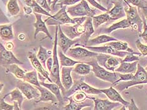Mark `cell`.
Instances as JSON below:
<instances>
[{"label": "cell", "mask_w": 147, "mask_h": 110, "mask_svg": "<svg viewBox=\"0 0 147 110\" xmlns=\"http://www.w3.org/2000/svg\"><path fill=\"white\" fill-rule=\"evenodd\" d=\"M27 57L33 67L37 71L40 81L45 82V80H48L50 82H52V80L50 78L49 72L47 71V69L42 65L35 53L32 51L28 52Z\"/></svg>", "instance_id": "9c48e42d"}, {"label": "cell", "mask_w": 147, "mask_h": 110, "mask_svg": "<svg viewBox=\"0 0 147 110\" xmlns=\"http://www.w3.org/2000/svg\"><path fill=\"white\" fill-rule=\"evenodd\" d=\"M73 71V67H61V83L65 91H67L72 86L74 81L71 76V72Z\"/></svg>", "instance_id": "7402d4cb"}, {"label": "cell", "mask_w": 147, "mask_h": 110, "mask_svg": "<svg viewBox=\"0 0 147 110\" xmlns=\"http://www.w3.org/2000/svg\"><path fill=\"white\" fill-rule=\"evenodd\" d=\"M52 65H53V57L51 56L47 60V62H46V67L47 68L49 73L51 71Z\"/></svg>", "instance_id": "681fc988"}, {"label": "cell", "mask_w": 147, "mask_h": 110, "mask_svg": "<svg viewBox=\"0 0 147 110\" xmlns=\"http://www.w3.org/2000/svg\"><path fill=\"white\" fill-rule=\"evenodd\" d=\"M59 29V25L55 27V39L53 41V65L51 72H50V78L52 80V82L57 84L61 89L62 94L64 93L65 89L63 87L61 81L60 76V65L57 53V32Z\"/></svg>", "instance_id": "7a4b0ae2"}, {"label": "cell", "mask_w": 147, "mask_h": 110, "mask_svg": "<svg viewBox=\"0 0 147 110\" xmlns=\"http://www.w3.org/2000/svg\"><path fill=\"white\" fill-rule=\"evenodd\" d=\"M67 100L69 101V103L68 105L63 106L62 108V109L65 110H81L86 107H89V106H93V101L92 99L88 98L85 101L82 102H76L70 96L67 98Z\"/></svg>", "instance_id": "cb8c5ba5"}, {"label": "cell", "mask_w": 147, "mask_h": 110, "mask_svg": "<svg viewBox=\"0 0 147 110\" xmlns=\"http://www.w3.org/2000/svg\"><path fill=\"white\" fill-rule=\"evenodd\" d=\"M79 90L89 94L98 95L102 94L101 89L94 88L87 84L84 82V78L82 77L79 80H76L74 81V84L71 89H69L67 91H65L64 93H63L62 96L65 101L67 100V98L70 97L74 92L79 91Z\"/></svg>", "instance_id": "5b68a950"}, {"label": "cell", "mask_w": 147, "mask_h": 110, "mask_svg": "<svg viewBox=\"0 0 147 110\" xmlns=\"http://www.w3.org/2000/svg\"><path fill=\"white\" fill-rule=\"evenodd\" d=\"M139 61H135L132 62H121V64L117 67L115 72L121 73V74H135L137 70Z\"/></svg>", "instance_id": "d4e9b609"}, {"label": "cell", "mask_w": 147, "mask_h": 110, "mask_svg": "<svg viewBox=\"0 0 147 110\" xmlns=\"http://www.w3.org/2000/svg\"><path fill=\"white\" fill-rule=\"evenodd\" d=\"M35 1L40 6H42L43 9H45L46 11H47L48 12L51 11V8L50 7V5H49L47 0H35Z\"/></svg>", "instance_id": "c3c4849f"}, {"label": "cell", "mask_w": 147, "mask_h": 110, "mask_svg": "<svg viewBox=\"0 0 147 110\" xmlns=\"http://www.w3.org/2000/svg\"><path fill=\"white\" fill-rule=\"evenodd\" d=\"M78 42L79 38L72 40L69 38L62 30L61 25H59L57 32V45L65 54L68 50L70 48H71V47L73 45H75Z\"/></svg>", "instance_id": "9a60e30c"}, {"label": "cell", "mask_w": 147, "mask_h": 110, "mask_svg": "<svg viewBox=\"0 0 147 110\" xmlns=\"http://www.w3.org/2000/svg\"><path fill=\"white\" fill-rule=\"evenodd\" d=\"M18 39L21 41L24 40L25 39V35L24 34H23V33H20V34L18 35Z\"/></svg>", "instance_id": "11a10c76"}, {"label": "cell", "mask_w": 147, "mask_h": 110, "mask_svg": "<svg viewBox=\"0 0 147 110\" xmlns=\"http://www.w3.org/2000/svg\"><path fill=\"white\" fill-rule=\"evenodd\" d=\"M7 10L12 16H16L20 11V8L18 4L17 0H9L7 3Z\"/></svg>", "instance_id": "8d00e7d4"}, {"label": "cell", "mask_w": 147, "mask_h": 110, "mask_svg": "<svg viewBox=\"0 0 147 110\" xmlns=\"http://www.w3.org/2000/svg\"><path fill=\"white\" fill-rule=\"evenodd\" d=\"M58 57L60 61V64H61V67H73L76 64H78L79 62H81L82 61H77L75 60H73L72 58L69 57L67 55H66L64 53H63L62 50H59L58 51Z\"/></svg>", "instance_id": "f546056e"}, {"label": "cell", "mask_w": 147, "mask_h": 110, "mask_svg": "<svg viewBox=\"0 0 147 110\" xmlns=\"http://www.w3.org/2000/svg\"><path fill=\"white\" fill-rule=\"evenodd\" d=\"M84 24L85 26L84 33L79 38V42H80V44L77 43L75 44V46L87 45L91 36L94 33V28L92 24V17H87L86 21L84 22Z\"/></svg>", "instance_id": "d6986e66"}, {"label": "cell", "mask_w": 147, "mask_h": 110, "mask_svg": "<svg viewBox=\"0 0 147 110\" xmlns=\"http://www.w3.org/2000/svg\"><path fill=\"white\" fill-rule=\"evenodd\" d=\"M34 15L36 18V22L33 23V26H34V27L35 28L34 34L35 38H36V35H37L39 33L42 32L46 35V37H48L51 39V40H52L53 38L47 28V25H46L45 21L42 20V15L36 13H34Z\"/></svg>", "instance_id": "ffe728a7"}, {"label": "cell", "mask_w": 147, "mask_h": 110, "mask_svg": "<svg viewBox=\"0 0 147 110\" xmlns=\"http://www.w3.org/2000/svg\"><path fill=\"white\" fill-rule=\"evenodd\" d=\"M81 46L88 49L91 51L99 53V54H109V55H115L116 57H121V58H124L128 53L126 51H117V50L113 48L112 47L109 45H105L104 46H100V47L88 46V45H81Z\"/></svg>", "instance_id": "4fadbf2b"}, {"label": "cell", "mask_w": 147, "mask_h": 110, "mask_svg": "<svg viewBox=\"0 0 147 110\" xmlns=\"http://www.w3.org/2000/svg\"><path fill=\"white\" fill-rule=\"evenodd\" d=\"M101 91L102 93L105 94L108 98V99L112 101L119 102L121 103L123 105L125 106L126 108L128 107V105L129 104V102L126 101V100L123 99L121 95L119 94V91H117L113 86H111V87L107 89H101Z\"/></svg>", "instance_id": "44dd1931"}, {"label": "cell", "mask_w": 147, "mask_h": 110, "mask_svg": "<svg viewBox=\"0 0 147 110\" xmlns=\"http://www.w3.org/2000/svg\"><path fill=\"white\" fill-rule=\"evenodd\" d=\"M67 6H63L59 9V11L54 15H52L45 20V22L47 26H58L65 24H76L74 18H71L68 15L66 11Z\"/></svg>", "instance_id": "52a82bcc"}, {"label": "cell", "mask_w": 147, "mask_h": 110, "mask_svg": "<svg viewBox=\"0 0 147 110\" xmlns=\"http://www.w3.org/2000/svg\"><path fill=\"white\" fill-rule=\"evenodd\" d=\"M146 1H147V0H146Z\"/></svg>", "instance_id": "e7e4bbea"}, {"label": "cell", "mask_w": 147, "mask_h": 110, "mask_svg": "<svg viewBox=\"0 0 147 110\" xmlns=\"http://www.w3.org/2000/svg\"><path fill=\"white\" fill-rule=\"evenodd\" d=\"M144 84H147V71L138 63L137 65L136 72L132 80L128 81L119 82L113 85V86H115V88L117 91L122 92L133 86Z\"/></svg>", "instance_id": "6da1fadb"}, {"label": "cell", "mask_w": 147, "mask_h": 110, "mask_svg": "<svg viewBox=\"0 0 147 110\" xmlns=\"http://www.w3.org/2000/svg\"><path fill=\"white\" fill-rule=\"evenodd\" d=\"M8 96H10L11 101H12L13 103L15 101L18 102L19 107L22 109V106L23 101H24L25 98L24 95L23 94V93L21 92L20 90L18 88H16L15 89L12 90L11 92H9L8 94H6L3 98L5 99L6 97H8Z\"/></svg>", "instance_id": "f1b7e54d"}, {"label": "cell", "mask_w": 147, "mask_h": 110, "mask_svg": "<svg viewBox=\"0 0 147 110\" xmlns=\"http://www.w3.org/2000/svg\"><path fill=\"white\" fill-rule=\"evenodd\" d=\"M13 64L23 65L24 63L16 58L11 51H8L0 42V66L6 68V67Z\"/></svg>", "instance_id": "8fae6325"}, {"label": "cell", "mask_w": 147, "mask_h": 110, "mask_svg": "<svg viewBox=\"0 0 147 110\" xmlns=\"http://www.w3.org/2000/svg\"><path fill=\"white\" fill-rule=\"evenodd\" d=\"M30 6H31L33 13H39V14L44 15L45 16H49V17L52 16V15L50 14L49 12L46 11L45 9H43L42 6H40L38 3L36 2L35 0H32V2L31 3V5H30Z\"/></svg>", "instance_id": "74e56055"}, {"label": "cell", "mask_w": 147, "mask_h": 110, "mask_svg": "<svg viewBox=\"0 0 147 110\" xmlns=\"http://www.w3.org/2000/svg\"><path fill=\"white\" fill-rule=\"evenodd\" d=\"M73 72L76 74L84 76L89 74L92 71V67L89 64L86 62H81L75 65L74 67H73Z\"/></svg>", "instance_id": "1f68e13d"}, {"label": "cell", "mask_w": 147, "mask_h": 110, "mask_svg": "<svg viewBox=\"0 0 147 110\" xmlns=\"http://www.w3.org/2000/svg\"><path fill=\"white\" fill-rule=\"evenodd\" d=\"M125 11L127 17L126 19L130 25V28H131L133 30L137 31L139 33H142L143 22L142 17L139 14L138 10L136 8V6L127 4L125 7Z\"/></svg>", "instance_id": "8992f818"}, {"label": "cell", "mask_w": 147, "mask_h": 110, "mask_svg": "<svg viewBox=\"0 0 147 110\" xmlns=\"http://www.w3.org/2000/svg\"><path fill=\"white\" fill-rule=\"evenodd\" d=\"M4 86H5L4 84H3V83H0V94H1V92L2 91L3 88H4Z\"/></svg>", "instance_id": "680465c9"}, {"label": "cell", "mask_w": 147, "mask_h": 110, "mask_svg": "<svg viewBox=\"0 0 147 110\" xmlns=\"http://www.w3.org/2000/svg\"><path fill=\"white\" fill-rule=\"evenodd\" d=\"M47 1L48 3H49V5L50 6H51V4H52V0H47Z\"/></svg>", "instance_id": "91938a15"}, {"label": "cell", "mask_w": 147, "mask_h": 110, "mask_svg": "<svg viewBox=\"0 0 147 110\" xmlns=\"http://www.w3.org/2000/svg\"><path fill=\"white\" fill-rule=\"evenodd\" d=\"M110 1H111V0H107V4H108L109 2Z\"/></svg>", "instance_id": "6125c7cd"}, {"label": "cell", "mask_w": 147, "mask_h": 110, "mask_svg": "<svg viewBox=\"0 0 147 110\" xmlns=\"http://www.w3.org/2000/svg\"><path fill=\"white\" fill-rule=\"evenodd\" d=\"M23 9H24L25 13L28 15H31L32 12H33V10H32V8H31V6H28V5L25 6L24 7H23Z\"/></svg>", "instance_id": "f5cc1de1"}, {"label": "cell", "mask_w": 147, "mask_h": 110, "mask_svg": "<svg viewBox=\"0 0 147 110\" xmlns=\"http://www.w3.org/2000/svg\"><path fill=\"white\" fill-rule=\"evenodd\" d=\"M127 4L132 5L139 8H147V1L146 0H124Z\"/></svg>", "instance_id": "ab89813d"}, {"label": "cell", "mask_w": 147, "mask_h": 110, "mask_svg": "<svg viewBox=\"0 0 147 110\" xmlns=\"http://www.w3.org/2000/svg\"><path fill=\"white\" fill-rule=\"evenodd\" d=\"M62 30L65 34L71 39H76L79 38L85 31L84 23L82 24H73V25H68L67 24L61 25Z\"/></svg>", "instance_id": "2e32d148"}, {"label": "cell", "mask_w": 147, "mask_h": 110, "mask_svg": "<svg viewBox=\"0 0 147 110\" xmlns=\"http://www.w3.org/2000/svg\"><path fill=\"white\" fill-rule=\"evenodd\" d=\"M71 97L76 102H82L88 99L89 96H87L86 93L82 91H77L71 96Z\"/></svg>", "instance_id": "f35d334b"}, {"label": "cell", "mask_w": 147, "mask_h": 110, "mask_svg": "<svg viewBox=\"0 0 147 110\" xmlns=\"http://www.w3.org/2000/svg\"><path fill=\"white\" fill-rule=\"evenodd\" d=\"M25 2L26 5L30 6L31 5V3L32 2V0H25Z\"/></svg>", "instance_id": "6f0895ef"}, {"label": "cell", "mask_w": 147, "mask_h": 110, "mask_svg": "<svg viewBox=\"0 0 147 110\" xmlns=\"http://www.w3.org/2000/svg\"><path fill=\"white\" fill-rule=\"evenodd\" d=\"M67 13L72 16L75 17H93L96 14V9L90 7L86 0H81L78 4L69 6L66 8Z\"/></svg>", "instance_id": "277c9868"}, {"label": "cell", "mask_w": 147, "mask_h": 110, "mask_svg": "<svg viewBox=\"0 0 147 110\" xmlns=\"http://www.w3.org/2000/svg\"><path fill=\"white\" fill-rule=\"evenodd\" d=\"M23 81L27 82L30 84H31L35 86H40V81H38V72L36 71H32L30 72H26L24 76V78L22 79Z\"/></svg>", "instance_id": "e575fe53"}, {"label": "cell", "mask_w": 147, "mask_h": 110, "mask_svg": "<svg viewBox=\"0 0 147 110\" xmlns=\"http://www.w3.org/2000/svg\"><path fill=\"white\" fill-rule=\"evenodd\" d=\"M142 18L143 20V32L140 33L139 37L141 38L145 44H147V23L143 15L142 16Z\"/></svg>", "instance_id": "b9f144b4"}, {"label": "cell", "mask_w": 147, "mask_h": 110, "mask_svg": "<svg viewBox=\"0 0 147 110\" xmlns=\"http://www.w3.org/2000/svg\"><path fill=\"white\" fill-rule=\"evenodd\" d=\"M86 63L91 66L92 71L96 77L103 81L109 82L113 84L119 78L118 72H109L108 70L100 65L95 57H92L91 61Z\"/></svg>", "instance_id": "3957f363"}, {"label": "cell", "mask_w": 147, "mask_h": 110, "mask_svg": "<svg viewBox=\"0 0 147 110\" xmlns=\"http://www.w3.org/2000/svg\"><path fill=\"white\" fill-rule=\"evenodd\" d=\"M140 55H137L133 53L128 52L124 59L122 60V62H132L135 61H140Z\"/></svg>", "instance_id": "7bdbcfd3"}, {"label": "cell", "mask_w": 147, "mask_h": 110, "mask_svg": "<svg viewBox=\"0 0 147 110\" xmlns=\"http://www.w3.org/2000/svg\"><path fill=\"white\" fill-rule=\"evenodd\" d=\"M81 0H59V1L57 3L56 5L60 6L61 8L63 6H71L76 4V3L81 1Z\"/></svg>", "instance_id": "f6af8a7d"}, {"label": "cell", "mask_w": 147, "mask_h": 110, "mask_svg": "<svg viewBox=\"0 0 147 110\" xmlns=\"http://www.w3.org/2000/svg\"><path fill=\"white\" fill-rule=\"evenodd\" d=\"M95 58L100 65L112 72H115L123 60L119 57L106 54H99Z\"/></svg>", "instance_id": "ba28073f"}, {"label": "cell", "mask_w": 147, "mask_h": 110, "mask_svg": "<svg viewBox=\"0 0 147 110\" xmlns=\"http://www.w3.org/2000/svg\"><path fill=\"white\" fill-rule=\"evenodd\" d=\"M0 38L2 40L6 42L11 41L15 39L11 24L0 25Z\"/></svg>", "instance_id": "484cf974"}, {"label": "cell", "mask_w": 147, "mask_h": 110, "mask_svg": "<svg viewBox=\"0 0 147 110\" xmlns=\"http://www.w3.org/2000/svg\"><path fill=\"white\" fill-rule=\"evenodd\" d=\"M145 71H147V66H146V67L145 68Z\"/></svg>", "instance_id": "be15d7a7"}, {"label": "cell", "mask_w": 147, "mask_h": 110, "mask_svg": "<svg viewBox=\"0 0 147 110\" xmlns=\"http://www.w3.org/2000/svg\"><path fill=\"white\" fill-rule=\"evenodd\" d=\"M106 45L112 47L113 48H114L115 49L117 50V51H126V52H129V53H133V54H136L140 56L142 55L141 53L139 54V53L135 52L134 51H133L132 49L129 47L128 43L125 42H122V41H119V40L113 41V42H108Z\"/></svg>", "instance_id": "83f0119b"}, {"label": "cell", "mask_w": 147, "mask_h": 110, "mask_svg": "<svg viewBox=\"0 0 147 110\" xmlns=\"http://www.w3.org/2000/svg\"><path fill=\"white\" fill-rule=\"evenodd\" d=\"M26 71L21 69L18 64H13L6 67V73H11L18 79H23L26 74Z\"/></svg>", "instance_id": "4dcf8cb0"}, {"label": "cell", "mask_w": 147, "mask_h": 110, "mask_svg": "<svg viewBox=\"0 0 147 110\" xmlns=\"http://www.w3.org/2000/svg\"><path fill=\"white\" fill-rule=\"evenodd\" d=\"M38 89L40 92V97L36 100L35 103H38L40 102H51L52 105H59V101L56 96L53 94V93L50 91L49 89L43 87L42 86H35Z\"/></svg>", "instance_id": "ac0fdd59"}, {"label": "cell", "mask_w": 147, "mask_h": 110, "mask_svg": "<svg viewBox=\"0 0 147 110\" xmlns=\"http://www.w3.org/2000/svg\"><path fill=\"white\" fill-rule=\"evenodd\" d=\"M118 76H119V79H117L116 81L112 84V86L115 85L116 83H118L119 82L121 81H131L134 78V74H121V73L118 72Z\"/></svg>", "instance_id": "60d3db41"}, {"label": "cell", "mask_w": 147, "mask_h": 110, "mask_svg": "<svg viewBox=\"0 0 147 110\" xmlns=\"http://www.w3.org/2000/svg\"><path fill=\"white\" fill-rule=\"evenodd\" d=\"M128 109L129 110H136L139 109V108L137 107V106L135 104L134 99H131V101L129 102V104L128 106Z\"/></svg>", "instance_id": "f907efd6"}, {"label": "cell", "mask_w": 147, "mask_h": 110, "mask_svg": "<svg viewBox=\"0 0 147 110\" xmlns=\"http://www.w3.org/2000/svg\"><path fill=\"white\" fill-rule=\"evenodd\" d=\"M94 102V110H112L118 106H123L121 103L119 102L111 101L109 99H101L92 97H88Z\"/></svg>", "instance_id": "e0dca14e"}, {"label": "cell", "mask_w": 147, "mask_h": 110, "mask_svg": "<svg viewBox=\"0 0 147 110\" xmlns=\"http://www.w3.org/2000/svg\"><path fill=\"white\" fill-rule=\"evenodd\" d=\"M59 1V0H52V4H51V6H52V9H53V8H55V5L57 4V3Z\"/></svg>", "instance_id": "9f6ffc18"}, {"label": "cell", "mask_w": 147, "mask_h": 110, "mask_svg": "<svg viewBox=\"0 0 147 110\" xmlns=\"http://www.w3.org/2000/svg\"><path fill=\"white\" fill-rule=\"evenodd\" d=\"M118 40L113 37L111 36H109L108 35H99L96 37L89 39L87 45L88 46H96L100 44H105V43H108L109 42H113V41H118Z\"/></svg>", "instance_id": "4316f807"}, {"label": "cell", "mask_w": 147, "mask_h": 110, "mask_svg": "<svg viewBox=\"0 0 147 110\" xmlns=\"http://www.w3.org/2000/svg\"><path fill=\"white\" fill-rule=\"evenodd\" d=\"M92 20L93 26H94V29H97L99 26L104 24L105 23H106L109 21H113L111 18L110 17V16L107 12L103 13V14L94 16L93 17H92Z\"/></svg>", "instance_id": "836d02e7"}, {"label": "cell", "mask_w": 147, "mask_h": 110, "mask_svg": "<svg viewBox=\"0 0 147 110\" xmlns=\"http://www.w3.org/2000/svg\"><path fill=\"white\" fill-rule=\"evenodd\" d=\"M87 1L89 2L90 4H91L92 6H94L96 8L99 9L102 11H105V12H107L108 11V9L105 8L104 6H102L100 3H99L98 1H96V0H86Z\"/></svg>", "instance_id": "7dc6e473"}, {"label": "cell", "mask_w": 147, "mask_h": 110, "mask_svg": "<svg viewBox=\"0 0 147 110\" xmlns=\"http://www.w3.org/2000/svg\"><path fill=\"white\" fill-rule=\"evenodd\" d=\"M96 1H98L99 3H101V0H96Z\"/></svg>", "instance_id": "94428289"}, {"label": "cell", "mask_w": 147, "mask_h": 110, "mask_svg": "<svg viewBox=\"0 0 147 110\" xmlns=\"http://www.w3.org/2000/svg\"><path fill=\"white\" fill-rule=\"evenodd\" d=\"M53 55V51H49V50H47L45 48L43 47V46L40 45L39 47L38 52L36 54L39 61L41 62L42 65L44 67L45 69L46 67V62L50 57H51Z\"/></svg>", "instance_id": "d6a6232c"}, {"label": "cell", "mask_w": 147, "mask_h": 110, "mask_svg": "<svg viewBox=\"0 0 147 110\" xmlns=\"http://www.w3.org/2000/svg\"><path fill=\"white\" fill-rule=\"evenodd\" d=\"M14 44H13V43L11 41H8L5 44V48L8 50V51H11L12 50L14 49Z\"/></svg>", "instance_id": "816d5d0a"}, {"label": "cell", "mask_w": 147, "mask_h": 110, "mask_svg": "<svg viewBox=\"0 0 147 110\" xmlns=\"http://www.w3.org/2000/svg\"><path fill=\"white\" fill-rule=\"evenodd\" d=\"M111 3L114 5L113 8L108 10L107 13L111 18L113 21L116 20L126 16L125 7L127 5L124 0H111Z\"/></svg>", "instance_id": "5bb4252c"}, {"label": "cell", "mask_w": 147, "mask_h": 110, "mask_svg": "<svg viewBox=\"0 0 147 110\" xmlns=\"http://www.w3.org/2000/svg\"><path fill=\"white\" fill-rule=\"evenodd\" d=\"M142 10L143 15V16H144V17H145L146 21V23H147V8H142Z\"/></svg>", "instance_id": "db71d44e"}, {"label": "cell", "mask_w": 147, "mask_h": 110, "mask_svg": "<svg viewBox=\"0 0 147 110\" xmlns=\"http://www.w3.org/2000/svg\"><path fill=\"white\" fill-rule=\"evenodd\" d=\"M16 88H18L23 93L25 97L28 99L32 100L33 99H38L40 97V92L35 86L30 83L19 79L16 82Z\"/></svg>", "instance_id": "30bf717a"}, {"label": "cell", "mask_w": 147, "mask_h": 110, "mask_svg": "<svg viewBox=\"0 0 147 110\" xmlns=\"http://www.w3.org/2000/svg\"><path fill=\"white\" fill-rule=\"evenodd\" d=\"M99 54V53L93 52L83 47H76L75 48H70L65 55L74 59H83L84 58H92Z\"/></svg>", "instance_id": "7c38bea8"}, {"label": "cell", "mask_w": 147, "mask_h": 110, "mask_svg": "<svg viewBox=\"0 0 147 110\" xmlns=\"http://www.w3.org/2000/svg\"><path fill=\"white\" fill-rule=\"evenodd\" d=\"M130 25L129 23L127 20V19H123L122 20L119 21L117 23H114V24L111 25L108 28H107L105 30L106 33H111L113 31L116 30L118 29H126L129 28Z\"/></svg>", "instance_id": "d590c367"}, {"label": "cell", "mask_w": 147, "mask_h": 110, "mask_svg": "<svg viewBox=\"0 0 147 110\" xmlns=\"http://www.w3.org/2000/svg\"><path fill=\"white\" fill-rule=\"evenodd\" d=\"M0 110H15L14 105H9L6 103L5 98L0 99Z\"/></svg>", "instance_id": "bcb514c9"}, {"label": "cell", "mask_w": 147, "mask_h": 110, "mask_svg": "<svg viewBox=\"0 0 147 110\" xmlns=\"http://www.w3.org/2000/svg\"><path fill=\"white\" fill-rule=\"evenodd\" d=\"M135 44L137 49L139 50V51L141 53L143 57L147 56V45L143 44L140 39H137L135 42Z\"/></svg>", "instance_id": "ee69618b"}, {"label": "cell", "mask_w": 147, "mask_h": 110, "mask_svg": "<svg viewBox=\"0 0 147 110\" xmlns=\"http://www.w3.org/2000/svg\"><path fill=\"white\" fill-rule=\"evenodd\" d=\"M40 84L43 86V87H45L46 88L49 89L50 91L56 96V98L58 99L60 109H62V108L64 106H63V104H64L65 99L62 96L61 89L57 84H56L55 83L53 82L46 83L45 82L42 81H40Z\"/></svg>", "instance_id": "603a6c76"}]
</instances>
